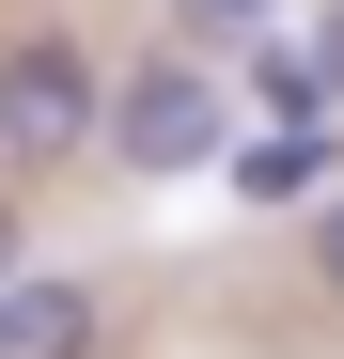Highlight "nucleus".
<instances>
[{"label":"nucleus","mask_w":344,"mask_h":359,"mask_svg":"<svg viewBox=\"0 0 344 359\" xmlns=\"http://www.w3.org/2000/svg\"><path fill=\"white\" fill-rule=\"evenodd\" d=\"M313 94H344V16H329V63H313Z\"/></svg>","instance_id":"8"},{"label":"nucleus","mask_w":344,"mask_h":359,"mask_svg":"<svg viewBox=\"0 0 344 359\" xmlns=\"http://www.w3.org/2000/svg\"><path fill=\"white\" fill-rule=\"evenodd\" d=\"M94 141L126 156V172H188V156H219V79L204 63H141L126 94L94 109Z\"/></svg>","instance_id":"2"},{"label":"nucleus","mask_w":344,"mask_h":359,"mask_svg":"<svg viewBox=\"0 0 344 359\" xmlns=\"http://www.w3.org/2000/svg\"><path fill=\"white\" fill-rule=\"evenodd\" d=\"M94 344H110V281L16 266V297H0V359H94Z\"/></svg>","instance_id":"3"},{"label":"nucleus","mask_w":344,"mask_h":359,"mask_svg":"<svg viewBox=\"0 0 344 359\" xmlns=\"http://www.w3.org/2000/svg\"><path fill=\"white\" fill-rule=\"evenodd\" d=\"M219 172H235V203H313V188H329V141H313V126H266V141H235Z\"/></svg>","instance_id":"4"},{"label":"nucleus","mask_w":344,"mask_h":359,"mask_svg":"<svg viewBox=\"0 0 344 359\" xmlns=\"http://www.w3.org/2000/svg\"><path fill=\"white\" fill-rule=\"evenodd\" d=\"M188 32H204V47H235V32H266V0H188Z\"/></svg>","instance_id":"5"},{"label":"nucleus","mask_w":344,"mask_h":359,"mask_svg":"<svg viewBox=\"0 0 344 359\" xmlns=\"http://www.w3.org/2000/svg\"><path fill=\"white\" fill-rule=\"evenodd\" d=\"M0 297H16V188H0Z\"/></svg>","instance_id":"7"},{"label":"nucleus","mask_w":344,"mask_h":359,"mask_svg":"<svg viewBox=\"0 0 344 359\" xmlns=\"http://www.w3.org/2000/svg\"><path fill=\"white\" fill-rule=\"evenodd\" d=\"M94 63H79V32H16V47H0V156H94Z\"/></svg>","instance_id":"1"},{"label":"nucleus","mask_w":344,"mask_h":359,"mask_svg":"<svg viewBox=\"0 0 344 359\" xmlns=\"http://www.w3.org/2000/svg\"><path fill=\"white\" fill-rule=\"evenodd\" d=\"M313 281H329V297H344V188H329V203H313Z\"/></svg>","instance_id":"6"}]
</instances>
